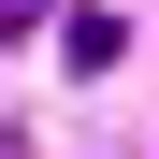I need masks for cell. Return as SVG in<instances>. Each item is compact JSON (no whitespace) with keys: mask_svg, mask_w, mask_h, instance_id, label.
Returning <instances> with one entry per match:
<instances>
[{"mask_svg":"<svg viewBox=\"0 0 159 159\" xmlns=\"http://www.w3.org/2000/svg\"><path fill=\"white\" fill-rule=\"evenodd\" d=\"M43 15H58V0H0V43H15V29H43Z\"/></svg>","mask_w":159,"mask_h":159,"instance_id":"7a4b0ae2","label":"cell"},{"mask_svg":"<svg viewBox=\"0 0 159 159\" xmlns=\"http://www.w3.org/2000/svg\"><path fill=\"white\" fill-rule=\"evenodd\" d=\"M58 58H72V72H116V58H130V15H116V0H87V15L58 29Z\"/></svg>","mask_w":159,"mask_h":159,"instance_id":"6da1fadb","label":"cell"}]
</instances>
